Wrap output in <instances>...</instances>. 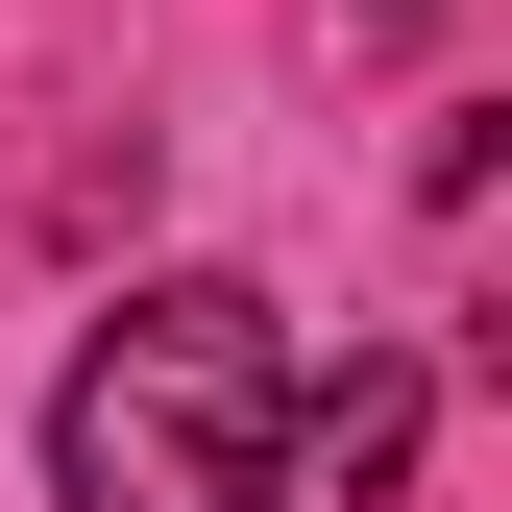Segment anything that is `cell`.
Segmentation results:
<instances>
[{"label": "cell", "mask_w": 512, "mask_h": 512, "mask_svg": "<svg viewBox=\"0 0 512 512\" xmlns=\"http://www.w3.org/2000/svg\"><path fill=\"white\" fill-rule=\"evenodd\" d=\"M269 439H293V317L244 269H147L49 366V512H269Z\"/></svg>", "instance_id": "obj_1"}, {"label": "cell", "mask_w": 512, "mask_h": 512, "mask_svg": "<svg viewBox=\"0 0 512 512\" xmlns=\"http://www.w3.org/2000/svg\"><path fill=\"white\" fill-rule=\"evenodd\" d=\"M415 439H439V366H415V342H366L342 391H293L269 512H391V488H415Z\"/></svg>", "instance_id": "obj_2"}]
</instances>
